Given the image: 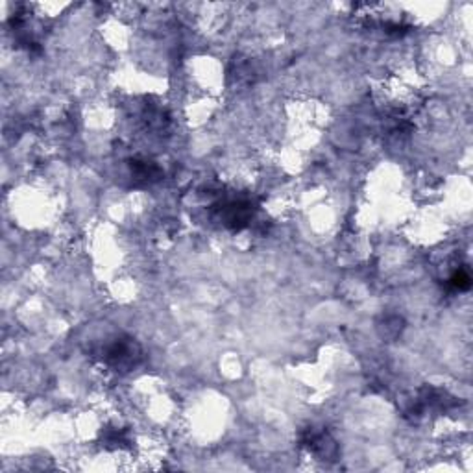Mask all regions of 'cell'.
I'll list each match as a JSON object with an SVG mask.
<instances>
[{"label": "cell", "mask_w": 473, "mask_h": 473, "mask_svg": "<svg viewBox=\"0 0 473 473\" xmlns=\"http://www.w3.org/2000/svg\"><path fill=\"white\" fill-rule=\"evenodd\" d=\"M102 359L106 365L115 368V370L128 372L141 362L143 350L133 338L121 337L115 338L113 343L104 347Z\"/></svg>", "instance_id": "obj_1"}, {"label": "cell", "mask_w": 473, "mask_h": 473, "mask_svg": "<svg viewBox=\"0 0 473 473\" xmlns=\"http://www.w3.org/2000/svg\"><path fill=\"white\" fill-rule=\"evenodd\" d=\"M252 201L248 200H230L224 201L221 207V216L228 228L231 230H243L252 221L253 209Z\"/></svg>", "instance_id": "obj_2"}, {"label": "cell", "mask_w": 473, "mask_h": 473, "mask_svg": "<svg viewBox=\"0 0 473 473\" xmlns=\"http://www.w3.org/2000/svg\"><path fill=\"white\" fill-rule=\"evenodd\" d=\"M131 170L137 179H146V182H155L161 176L160 167L152 161H131Z\"/></svg>", "instance_id": "obj_3"}, {"label": "cell", "mask_w": 473, "mask_h": 473, "mask_svg": "<svg viewBox=\"0 0 473 473\" xmlns=\"http://www.w3.org/2000/svg\"><path fill=\"white\" fill-rule=\"evenodd\" d=\"M450 285L453 286L455 291L459 292H466L469 291V286H472V277L466 270H459V272H455L450 279Z\"/></svg>", "instance_id": "obj_4"}]
</instances>
